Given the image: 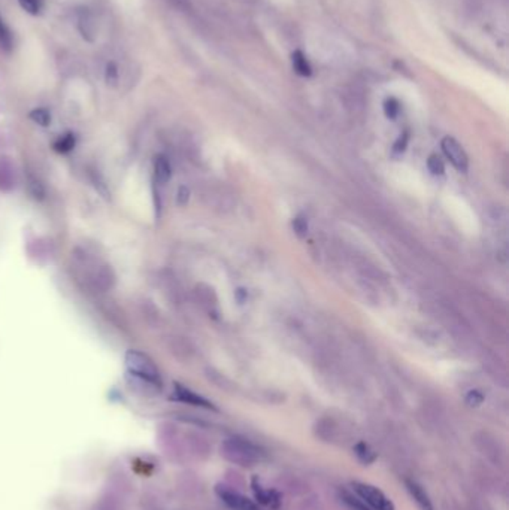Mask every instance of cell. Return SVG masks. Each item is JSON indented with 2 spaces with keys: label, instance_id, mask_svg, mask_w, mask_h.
<instances>
[{
  "label": "cell",
  "instance_id": "ffe728a7",
  "mask_svg": "<svg viewBox=\"0 0 509 510\" xmlns=\"http://www.w3.org/2000/svg\"><path fill=\"white\" fill-rule=\"evenodd\" d=\"M427 167L433 175H443L445 172V164L438 155H430L427 160Z\"/></svg>",
  "mask_w": 509,
  "mask_h": 510
},
{
  "label": "cell",
  "instance_id": "e0dca14e",
  "mask_svg": "<svg viewBox=\"0 0 509 510\" xmlns=\"http://www.w3.org/2000/svg\"><path fill=\"white\" fill-rule=\"evenodd\" d=\"M384 112H386V115L388 116L390 120H395L396 116L399 115V112H400L399 102L395 98H388L384 102Z\"/></svg>",
  "mask_w": 509,
  "mask_h": 510
},
{
  "label": "cell",
  "instance_id": "ac0fdd59",
  "mask_svg": "<svg viewBox=\"0 0 509 510\" xmlns=\"http://www.w3.org/2000/svg\"><path fill=\"white\" fill-rule=\"evenodd\" d=\"M30 118L33 120L35 123H38L39 125H44L47 127L50 123H51V115L47 109H35L30 112Z\"/></svg>",
  "mask_w": 509,
  "mask_h": 510
},
{
  "label": "cell",
  "instance_id": "7402d4cb",
  "mask_svg": "<svg viewBox=\"0 0 509 510\" xmlns=\"http://www.w3.org/2000/svg\"><path fill=\"white\" fill-rule=\"evenodd\" d=\"M116 81H119V69H116L114 63H109L106 66V82H108V85H115Z\"/></svg>",
  "mask_w": 509,
  "mask_h": 510
},
{
  "label": "cell",
  "instance_id": "2e32d148",
  "mask_svg": "<svg viewBox=\"0 0 509 510\" xmlns=\"http://www.w3.org/2000/svg\"><path fill=\"white\" fill-rule=\"evenodd\" d=\"M0 48H3L5 51L13 49V35H10L2 18H0Z\"/></svg>",
  "mask_w": 509,
  "mask_h": 510
},
{
  "label": "cell",
  "instance_id": "6da1fadb",
  "mask_svg": "<svg viewBox=\"0 0 509 510\" xmlns=\"http://www.w3.org/2000/svg\"><path fill=\"white\" fill-rule=\"evenodd\" d=\"M221 455L231 464L252 467L266 460V451L261 446L241 435L226 439L221 445Z\"/></svg>",
  "mask_w": 509,
  "mask_h": 510
},
{
  "label": "cell",
  "instance_id": "4fadbf2b",
  "mask_svg": "<svg viewBox=\"0 0 509 510\" xmlns=\"http://www.w3.org/2000/svg\"><path fill=\"white\" fill-rule=\"evenodd\" d=\"M339 497H341V500L351 509V510H374L370 506H367L362 498H358L356 494H351L348 493L345 490H341L339 491Z\"/></svg>",
  "mask_w": 509,
  "mask_h": 510
},
{
  "label": "cell",
  "instance_id": "277c9868",
  "mask_svg": "<svg viewBox=\"0 0 509 510\" xmlns=\"http://www.w3.org/2000/svg\"><path fill=\"white\" fill-rule=\"evenodd\" d=\"M215 493L220 497V500L231 510H260L259 504L254 503L251 498L231 490L227 485H217Z\"/></svg>",
  "mask_w": 509,
  "mask_h": 510
},
{
  "label": "cell",
  "instance_id": "cb8c5ba5",
  "mask_svg": "<svg viewBox=\"0 0 509 510\" xmlns=\"http://www.w3.org/2000/svg\"><path fill=\"white\" fill-rule=\"evenodd\" d=\"M188 194L190 193H188V190L185 187L179 188V191H178V203L179 205H185L188 201Z\"/></svg>",
  "mask_w": 509,
  "mask_h": 510
},
{
  "label": "cell",
  "instance_id": "9c48e42d",
  "mask_svg": "<svg viewBox=\"0 0 509 510\" xmlns=\"http://www.w3.org/2000/svg\"><path fill=\"white\" fill-rule=\"evenodd\" d=\"M154 175L158 184L165 185L172 178V166L165 155H157L154 162Z\"/></svg>",
  "mask_w": 509,
  "mask_h": 510
},
{
  "label": "cell",
  "instance_id": "ba28073f",
  "mask_svg": "<svg viewBox=\"0 0 509 510\" xmlns=\"http://www.w3.org/2000/svg\"><path fill=\"white\" fill-rule=\"evenodd\" d=\"M405 486L420 510H434L429 494L424 491V488L418 482L413 479H405Z\"/></svg>",
  "mask_w": 509,
  "mask_h": 510
},
{
  "label": "cell",
  "instance_id": "8992f818",
  "mask_svg": "<svg viewBox=\"0 0 509 510\" xmlns=\"http://www.w3.org/2000/svg\"><path fill=\"white\" fill-rule=\"evenodd\" d=\"M251 490L254 493V497H256L257 503L268 506L271 509H278L281 506V495L277 490L273 488H269L264 485L259 476H254L251 479Z\"/></svg>",
  "mask_w": 509,
  "mask_h": 510
},
{
  "label": "cell",
  "instance_id": "9a60e30c",
  "mask_svg": "<svg viewBox=\"0 0 509 510\" xmlns=\"http://www.w3.org/2000/svg\"><path fill=\"white\" fill-rule=\"evenodd\" d=\"M73 146H75V136L69 133V134L61 136L60 139H57V142L54 144V150H56L57 153L65 154V153L72 151V150H73Z\"/></svg>",
  "mask_w": 509,
  "mask_h": 510
},
{
  "label": "cell",
  "instance_id": "3957f363",
  "mask_svg": "<svg viewBox=\"0 0 509 510\" xmlns=\"http://www.w3.org/2000/svg\"><path fill=\"white\" fill-rule=\"evenodd\" d=\"M351 488L354 494L374 510H396L395 503L375 485L356 481L351 482Z\"/></svg>",
  "mask_w": 509,
  "mask_h": 510
},
{
  "label": "cell",
  "instance_id": "603a6c76",
  "mask_svg": "<svg viewBox=\"0 0 509 510\" xmlns=\"http://www.w3.org/2000/svg\"><path fill=\"white\" fill-rule=\"evenodd\" d=\"M293 229H294V231L298 233V235H299L301 238H303V236L306 235V231H307L306 219H303L302 217H298V218H296V219L293 221Z\"/></svg>",
  "mask_w": 509,
  "mask_h": 510
},
{
  "label": "cell",
  "instance_id": "7c38bea8",
  "mask_svg": "<svg viewBox=\"0 0 509 510\" xmlns=\"http://www.w3.org/2000/svg\"><path fill=\"white\" fill-rule=\"evenodd\" d=\"M14 187V172L9 162L0 158V188L9 190Z\"/></svg>",
  "mask_w": 509,
  "mask_h": 510
},
{
  "label": "cell",
  "instance_id": "8fae6325",
  "mask_svg": "<svg viewBox=\"0 0 509 510\" xmlns=\"http://www.w3.org/2000/svg\"><path fill=\"white\" fill-rule=\"evenodd\" d=\"M78 29L81 31V35L84 39L87 40H93L94 36V23H93V17L89 13V10H81L78 14Z\"/></svg>",
  "mask_w": 509,
  "mask_h": 510
},
{
  "label": "cell",
  "instance_id": "52a82bcc",
  "mask_svg": "<svg viewBox=\"0 0 509 510\" xmlns=\"http://www.w3.org/2000/svg\"><path fill=\"white\" fill-rule=\"evenodd\" d=\"M172 399L176 401L185 403V405L190 406H196V408H204V409H211V410H217V408L214 406V403L209 401L208 399L202 397L197 392L192 391L190 388L181 385V384H175L174 385V394Z\"/></svg>",
  "mask_w": 509,
  "mask_h": 510
},
{
  "label": "cell",
  "instance_id": "5b68a950",
  "mask_svg": "<svg viewBox=\"0 0 509 510\" xmlns=\"http://www.w3.org/2000/svg\"><path fill=\"white\" fill-rule=\"evenodd\" d=\"M441 146H442L443 154L447 155V158L455 169L460 170V172H466V170H468V164H469L468 155H466L462 145L455 141L454 137H450V136L443 137Z\"/></svg>",
  "mask_w": 509,
  "mask_h": 510
},
{
  "label": "cell",
  "instance_id": "44dd1931",
  "mask_svg": "<svg viewBox=\"0 0 509 510\" xmlns=\"http://www.w3.org/2000/svg\"><path fill=\"white\" fill-rule=\"evenodd\" d=\"M483 401H484V396L481 394L480 391H475V389L469 391V394L466 396V403H468V405L472 406V408L480 406Z\"/></svg>",
  "mask_w": 509,
  "mask_h": 510
},
{
  "label": "cell",
  "instance_id": "d6986e66",
  "mask_svg": "<svg viewBox=\"0 0 509 510\" xmlns=\"http://www.w3.org/2000/svg\"><path fill=\"white\" fill-rule=\"evenodd\" d=\"M18 3L27 14H31V15H38L42 9L40 0H18Z\"/></svg>",
  "mask_w": 509,
  "mask_h": 510
},
{
  "label": "cell",
  "instance_id": "30bf717a",
  "mask_svg": "<svg viewBox=\"0 0 509 510\" xmlns=\"http://www.w3.org/2000/svg\"><path fill=\"white\" fill-rule=\"evenodd\" d=\"M354 454L357 456V460L365 464V465H369L377 461L378 455L377 452L372 449V446L367 445L366 442H358L356 446H354Z\"/></svg>",
  "mask_w": 509,
  "mask_h": 510
},
{
  "label": "cell",
  "instance_id": "7a4b0ae2",
  "mask_svg": "<svg viewBox=\"0 0 509 510\" xmlns=\"http://www.w3.org/2000/svg\"><path fill=\"white\" fill-rule=\"evenodd\" d=\"M124 361L127 375L145 380L148 384L154 385L155 388L162 387L160 373H158V370L150 357H146L145 354L139 353V350H129V353L126 354Z\"/></svg>",
  "mask_w": 509,
  "mask_h": 510
},
{
  "label": "cell",
  "instance_id": "5bb4252c",
  "mask_svg": "<svg viewBox=\"0 0 509 510\" xmlns=\"http://www.w3.org/2000/svg\"><path fill=\"white\" fill-rule=\"evenodd\" d=\"M293 68L302 77H310L312 73L310 63H307V60H306V57H305V54L302 51H296L293 54Z\"/></svg>",
  "mask_w": 509,
  "mask_h": 510
}]
</instances>
